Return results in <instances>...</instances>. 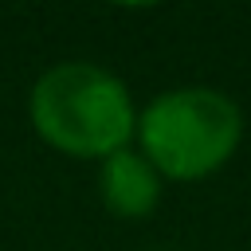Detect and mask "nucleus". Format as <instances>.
<instances>
[{
    "label": "nucleus",
    "instance_id": "nucleus-2",
    "mask_svg": "<svg viewBox=\"0 0 251 251\" xmlns=\"http://www.w3.org/2000/svg\"><path fill=\"white\" fill-rule=\"evenodd\" d=\"M137 149L165 180H204L243 145V110L220 86H173L137 110Z\"/></svg>",
    "mask_w": 251,
    "mask_h": 251
},
{
    "label": "nucleus",
    "instance_id": "nucleus-3",
    "mask_svg": "<svg viewBox=\"0 0 251 251\" xmlns=\"http://www.w3.org/2000/svg\"><path fill=\"white\" fill-rule=\"evenodd\" d=\"M161 188H165V176L133 145H126V149L110 153L106 161H98V196H102L106 212L118 216V220L153 216L157 204H161Z\"/></svg>",
    "mask_w": 251,
    "mask_h": 251
},
{
    "label": "nucleus",
    "instance_id": "nucleus-1",
    "mask_svg": "<svg viewBox=\"0 0 251 251\" xmlns=\"http://www.w3.org/2000/svg\"><path fill=\"white\" fill-rule=\"evenodd\" d=\"M31 129L59 153L78 161H106L137 133V106L129 86L86 59L47 67L27 94Z\"/></svg>",
    "mask_w": 251,
    "mask_h": 251
}]
</instances>
